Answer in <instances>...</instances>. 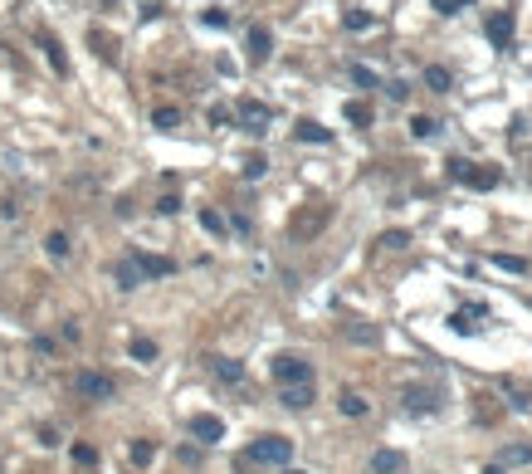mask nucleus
Masks as SVG:
<instances>
[{
	"label": "nucleus",
	"instance_id": "f257e3e1",
	"mask_svg": "<svg viewBox=\"0 0 532 474\" xmlns=\"http://www.w3.org/2000/svg\"><path fill=\"white\" fill-rule=\"evenodd\" d=\"M244 460H254V464H279V469H288V460H293V440H284V435H259L249 450H244Z\"/></svg>",
	"mask_w": 532,
	"mask_h": 474
},
{
	"label": "nucleus",
	"instance_id": "f03ea898",
	"mask_svg": "<svg viewBox=\"0 0 532 474\" xmlns=\"http://www.w3.org/2000/svg\"><path fill=\"white\" fill-rule=\"evenodd\" d=\"M274 382L279 387H303V382H312V367L303 362V357H293V352H284V357H274Z\"/></svg>",
	"mask_w": 532,
	"mask_h": 474
},
{
	"label": "nucleus",
	"instance_id": "7ed1b4c3",
	"mask_svg": "<svg viewBox=\"0 0 532 474\" xmlns=\"http://www.w3.org/2000/svg\"><path fill=\"white\" fill-rule=\"evenodd\" d=\"M235 123L249 132V137H264V132H269V123H274V113L269 108H264V103H254V98H244L240 103V108H235Z\"/></svg>",
	"mask_w": 532,
	"mask_h": 474
},
{
	"label": "nucleus",
	"instance_id": "20e7f679",
	"mask_svg": "<svg viewBox=\"0 0 532 474\" xmlns=\"http://www.w3.org/2000/svg\"><path fill=\"white\" fill-rule=\"evenodd\" d=\"M513 30H518V15H513V10H493V15L484 20V34H489L493 49H513Z\"/></svg>",
	"mask_w": 532,
	"mask_h": 474
},
{
	"label": "nucleus",
	"instance_id": "39448f33",
	"mask_svg": "<svg viewBox=\"0 0 532 474\" xmlns=\"http://www.w3.org/2000/svg\"><path fill=\"white\" fill-rule=\"evenodd\" d=\"M78 396L83 401H113L118 396V382L108 372H78Z\"/></svg>",
	"mask_w": 532,
	"mask_h": 474
},
{
	"label": "nucleus",
	"instance_id": "423d86ee",
	"mask_svg": "<svg viewBox=\"0 0 532 474\" xmlns=\"http://www.w3.org/2000/svg\"><path fill=\"white\" fill-rule=\"evenodd\" d=\"M132 265H137V274H142V284L147 279H167V274H176V265H171V259H162V254H132Z\"/></svg>",
	"mask_w": 532,
	"mask_h": 474
},
{
	"label": "nucleus",
	"instance_id": "0eeeda50",
	"mask_svg": "<svg viewBox=\"0 0 532 474\" xmlns=\"http://www.w3.org/2000/svg\"><path fill=\"white\" fill-rule=\"evenodd\" d=\"M401 406L415 411V415H425V411L440 406V391H435V387H405V391H401Z\"/></svg>",
	"mask_w": 532,
	"mask_h": 474
},
{
	"label": "nucleus",
	"instance_id": "6e6552de",
	"mask_svg": "<svg viewBox=\"0 0 532 474\" xmlns=\"http://www.w3.org/2000/svg\"><path fill=\"white\" fill-rule=\"evenodd\" d=\"M244 49H249V59H254V64L269 59V54H274V34H269V25H254V30L244 34Z\"/></svg>",
	"mask_w": 532,
	"mask_h": 474
},
{
	"label": "nucleus",
	"instance_id": "1a4fd4ad",
	"mask_svg": "<svg viewBox=\"0 0 532 474\" xmlns=\"http://www.w3.org/2000/svg\"><path fill=\"white\" fill-rule=\"evenodd\" d=\"M191 435H195L200 445H215V440H225V420H220V415H195V420H191Z\"/></svg>",
	"mask_w": 532,
	"mask_h": 474
},
{
	"label": "nucleus",
	"instance_id": "9d476101",
	"mask_svg": "<svg viewBox=\"0 0 532 474\" xmlns=\"http://www.w3.org/2000/svg\"><path fill=\"white\" fill-rule=\"evenodd\" d=\"M498 181H503L498 167H474V162H469V172H464V186H474V191H493Z\"/></svg>",
	"mask_w": 532,
	"mask_h": 474
},
{
	"label": "nucleus",
	"instance_id": "9b49d317",
	"mask_svg": "<svg viewBox=\"0 0 532 474\" xmlns=\"http://www.w3.org/2000/svg\"><path fill=\"white\" fill-rule=\"evenodd\" d=\"M371 474H405L401 450H371Z\"/></svg>",
	"mask_w": 532,
	"mask_h": 474
},
{
	"label": "nucleus",
	"instance_id": "f8f14e48",
	"mask_svg": "<svg viewBox=\"0 0 532 474\" xmlns=\"http://www.w3.org/2000/svg\"><path fill=\"white\" fill-rule=\"evenodd\" d=\"M210 372H215L225 387H240V382H244V362H235V357H210Z\"/></svg>",
	"mask_w": 532,
	"mask_h": 474
},
{
	"label": "nucleus",
	"instance_id": "ddd939ff",
	"mask_svg": "<svg viewBox=\"0 0 532 474\" xmlns=\"http://www.w3.org/2000/svg\"><path fill=\"white\" fill-rule=\"evenodd\" d=\"M279 401H284L288 411H308V406H312V382H303V387H279Z\"/></svg>",
	"mask_w": 532,
	"mask_h": 474
},
{
	"label": "nucleus",
	"instance_id": "4468645a",
	"mask_svg": "<svg viewBox=\"0 0 532 474\" xmlns=\"http://www.w3.org/2000/svg\"><path fill=\"white\" fill-rule=\"evenodd\" d=\"M293 137H298V142H332V132H328L323 123H312V118H303V123L293 127Z\"/></svg>",
	"mask_w": 532,
	"mask_h": 474
},
{
	"label": "nucleus",
	"instance_id": "2eb2a0df",
	"mask_svg": "<svg viewBox=\"0 0 532 474\" xmlns=\"http://www.w3.org/2000/svg\"><path fill=\"white\" fill-rule=\"evenodd\" d=\"M478 313H489V308H459V313H449V328L469 338V333H474V318H478Z\"/></svg>",
	"mask_w": 532,
	"mask_h": 474
},
{
	"label": "nucleus",
	"instance_id": "dca6fc26",
	"mask_svg": "<svg viewBox=\"0 0 532 474\" xmlns=\"http://www.w3.org/2000/svg\"><path fill=\"white\" fill-rule=\"evenodd\" d=\"M498 464L508 469V464H532V445H503L498 450Z\"/></svg>",
	"mask_w": 532,
	"mask_h": 474
},
{
	"label": "nucleus",
	"instance_id": "f3484780",
	"mask_svg": "<svg viewBox=\"0 0 532 474\" xmlns=\"http://www.w3.org/2000/svg\"><path fill=\"white\" fill-rule=\"evenodd\" d=\"M425 83H430L435 93H449V88H454V74L440 69V64H430V69H425Z\"/></svg>",
	"mask_w": 532,
	"mask_h": 474
},
{
	"label": "nucleus",
	"instance_id": "a211bd4d",
	"mask_svg": "<svg viewBox=\"0 0 532 474\" xmlns=\"http://www.w3.org/2000/svg\"><path fill=\"white\" fill-rule=\"evenodd\" d=\"M113 274H118V289H137V284H142V274H137V265H132V254L118 259V269H113Z\"/></svg>",
	"mask_w": 532,
	"mask_h": 474
},
{
	"label": "nucleus",
	"instance_id": "6ab92c4d",
	"mask_svg": "<svg viewBox=\"0 0 532 474\" xmlns=\"http://www.w3.org/2000/svg\"><path fill=\"white\" fill-rule=\"evenodd\" d=\"M337 406H342V415H352V420H361V415H366V396H361V391H342V401H337Z\"/></svg>",
	"mask_w": 532,
	"mask_h": 474
},
{
	"label": "nucleus",
	"instance_id": "aec40b11",
	"mask_svg": "<svg viewBox=\"0 0 532 474\" xmlns=\"http://www.w3.org/2000/svg\"><path fill=\"white\" fill-rule=\"evenodd\" d=\"M151 127L176 132V127H181V108H156V113H151Z\"/></svg>",
	"mask_w": 532,
	"mask_h": 474
},
{
	"label": "nucleus",
	"instance_id": "412c9836",
	"mask_svg": "<svg viewBox=\"0 0 532 474\" xmlns=\"http://www.w3.org/2000/svg\"><path fill=\"white\" fill-rule=\"evenodd\" d=\"M44 249H49V254H54V259H69V249H74V240H69L64 230H54V235H49V240H44Z\"/></svg>",
	"mask_w": 532,
	"mask_h": 474
},
{
	"label": "nucleus",
	"instance_id": "4be33fe9",
	"mask_svg": "<svg viewBox=\"0 0 532 474\" xmlns=\"http://www.w3.org/2000/svg\"><path fill=\"white\" fill-rule=\"evenodd\" d=\"M44 54H49V64H54V74H69V59H64V44L59 39H44Z\"/></svg>",
	"mask_w": 532,
	"mask_h": 474
},
{
	"label": "nucleus",
	"instance_id": "5701e85b",
	"mask_svg": "<svg viewBox=\"0 0 532 474\" xmlns=\"http://www.w3.org/2000/svg\"><path fill=\"white\" fill-rule=\"evenodd\" d=\"M200 225H205V230H210V235H225V230H230V220H225V216H220V210H210V205H205V210H200Z\"/></svg>",
	"mask_w": 532,
	"mask_h": 474
},
{
	"label": "nucleus",
	"instance_id": "b1692460",
	"mask_svg": "<svg viewBox=\"0 0 532 474\" xmlns=\"http://www.w3.org/2000/svg\"><path fill=\"white\" fill-rule=\"evenodd\" d=\"M240 172H244V181H259L264 172H269V156H259V152H254V156H244V167H240Z\"/></svg>",
	"mask_w": 532,
	"mask_h": 474
},
{
	"label": "nucleus",
	"instance_id": "393cba45",
	"mask_svg": "<svg viewBox=\"0 0 532 474\" xmlns=\"http://www.w3.org/2000/svg\"><path fill=\"white\" fill-rule=\"evenodd\" d=\"M127 352H132V362H156V342L151 338H132Z\"/></svg>",
	"mask_w": 532,
	"mask_h": 474
},
{
	"label": "nucleus",
	"instance_id": "a878e982",
	"mask_svg": "<svg viewBox=\"0 0 532 474\" xmlns=\"http://www.w3.org/2000/svg\"><path fill=\"white\" fill-rule=\"evenodd\" d=\"M151 455H156L151 440H132V445H127V460H132V464H151Z\"/></svg>",
	"mask_w": 532,
	"mask_h": 474
},
{
	"label": "nucleus",
	"instance_id": "bb28decb",
	"mask_svg": "<svg viewBox=\"0 0 532 474\" xmlns=\"http://www.w3.org/2000/svg\"><path fill=\"white\" fill-rule=\"evenodd\" d=\"M342 113H347V123H357V127H371V108H366V103H357V98H352Z\"/></svg>",
	"mask_w": 532,
	"mask_h": 474
},
{
	"label": "nucleus",
	"instance_id": "cd10ccee",
	"mask_svg": "<svg viewBox=\"0 0 532 474\" xmlns=\"http://www.w3.org/2000/svg\"><path fill=\"white\" fill-rule=\"evenodd\" d=\"M323 220H328V210L317 205V210H308V216H303V220H298L293 230H298V235H308V230H317V225H323Z\"/></svg>",
	"mask_w": 532,
	"mask_h": 474
},
{
	"label": "nucleus",
	"instance_id": "c85d7f7f",
	"mask_svg": "<svg viewBox=\"0 0 532 474\" xmlns=\"http://www.w3.org/2000/svg\"><path fill=\"white\" fill-rule=\"evenodd\" d=\"M342 25H347L352 34H361V30H371V15H366V10H347V15H342Z\"/></svg>",
	"mask_w": 532,
	"mask_h": 474
},
{
	"label": "nucleus",
	"instance_id": "c756f323",
	"mask_svg": "<svg viewBox=\"0 0 532 474\" xmlns=\"http://www.w3.org/2000/svg\"><path fill=\"white\" fill-rule=\"evenodd\" d=\"M352 83H361V88H381V79L371 74L366 64H352Z\"/></svg>",
	"mask_w": 532,
	"mask_h": 474
},
{
	"label": "nucleus",
	"instance_id": "7c9ffc66",
	"mask_svg": "<svg viewBox=\"0 0 532 474\" xmlns=\"http://www.w3.org/2000/svg\"><path fill=\"white\" fill-rule=\"evenodd\" d=\"M200 25H210V30H225V25H230V15L210 6V10H200Z\"/></svg>",
	"mask_w": 532,
	"mask_h": 474
},
{
	"label": "nucleus",
	"instance_id": "2f4dec72",
	"mask_svg": "<svg viewBox=\"0 0 532 474\" xmlns=\"http://www.w3.org/2000/svg\"><path fill=\"white\" fill-rule=\"evenodd\" d=\"M410 132H415V137H435L440 123H435V118H410Z\"/></svg>",
	"mask_w": 532,
	"mask_h": 474
},
{
	"label": "nucleus",
	"instance_id": "473e14b6",
	"mask_svg": "<svg viewBox=\"0 0 532 474\" xmlns=\"http://www.w3.org/2000/svg\"><path fill=\"white\" fill-rule=\"evenodd\" d=\"M74 464H98V450H93L88 440H78V445H74Z\"/></svg>",
	"mask_w": 532,
	"mask_h": 474
},
{
	"label": "nucleus",
	"instance_id": "72a5a7b5",
	"mask_svg": "<svg viewBox=\"0 0 532 474\" xmlns=\"http://www.w3.org/2000/svg\"><path fill=\"white\" fill-rule=\"evenodd\" d=\"M445 172H449V181H464V172H469V156H449V162H445Z\"/></svg>",
	"mask_w": 532,
	"mask_h": 474
},
{
	"label": "nucleus",
	"instance_id": "f704fd0d",
	"mask_svg": "<svg viewBox=\"0 0 532 474\" xmlns=\"http://www.w3.org/2000/svg\"><path fill=\"white\" fill-rule=\"evenodd\" d=\"M381 245H386V249H405V245H410V235H405V230H386V235H381Z\"/></svg>",
	"mask_w": 532,
	"mask_h": 474
},
{
	"label": "nucleus",
	"instance_id": "c9c22d12",
	"mask_svg": "<svg viewBox=\"0 0 532 474\" xmlns=\"http://www.w3.org/2000/svg\"><path fill=\"white\" fill-rule=\"evenodd\" d=\"M493 265H498V269H508V274H522V269H527L522 259H513V254H493Z\"/></svg>",
	"mask_w": 532,
	"mask_h": 474
},
{
	"label": "nucleus",
	"instance_id": "e433bc0d",
	"mask_svg": "<svg viewBox=\"0 0 532 474\" xmlns=\"http://www.w3.org/2000/svg\"><path fill=\"white\" fill-rule=\"evenodd\" d=\"M347 338H352V342H376V328H361V323H352V328H347Z\"/></svg>",
	"mask_w": 532,
	"mask_h": 474
},
{
	"label": "nucleus",
	"instance_id": "4c0bfd02",
	"mask_svg": "<svg viewBox=\"0 0 532 474\" xmlns=\"http://www.w3.org/2000/svg\"><path fill=\"white\" fill-rule=\"evenodd\" d=\"M176 210H181V196H162L156 200V216H176Z\"/></svg>",
	"mask_w": 532,
	"mask_h": 474
},
{
	"label": "nucleus",
	"instance_id": "58836bf2",
	"mask_svg": "<svg viewBox=\"0 0 532 474\" xmlns=\"http://www.w3.org/2000/svg\"><path fill=\"white\" fill-rule=\"evenodd\" d=\"M464 6H474V0H435L440 15H454V10H464Z\"/></svg>",
	"mask_w": 532,
	"mask_h": 474
},
{
	"label": "nucleus",
	"instance_id": "ea45409f",
	"mask_svg": "<svg viewBox=\"0 0 532 474\" xmlns=\"http://www.w3.org/2000/svg\"><path fill=\"white\" fill-rule=\"evenodd\" d=\"M230 118H235V113H230V108H210V127H225V123H230Z\"/></svg>",
	"mask_w": 532,
	"mask_h": 474
},
{
	"label": "nucleus",
	"instance_id": "a19ab883",
	"mask_svg": "<svg viewBox=\"0 0 532 474\" xmlns=\"http://www.w3.org/2000/svg\"><path fill=\"white\" fill-rule=\"evenodd\" d=\"M484 474H503V464H498V460H489V464H484Z\"/></svg>",
	"mask_w": 532,
	"mask_h": 474
},
{
	"label": "nucleus",
	"instance_id": "79ce46f5",
	"mask_svg": "<svg viewBox=\"0 0 532 474\" xmlns=\"http://www.w3.org/2000/svg\"><path fill=\"white\" fill-rule=\"evenodd\" d=\"M284 474H303V469H284Z\"/></svg>",
	"mask_w": 532,
	"mask_h": 474
}]
</instances>
